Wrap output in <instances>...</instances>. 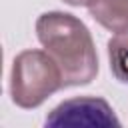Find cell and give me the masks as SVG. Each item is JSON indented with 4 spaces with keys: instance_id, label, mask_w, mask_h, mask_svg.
Wrapping results in <instances>:
<instances>
[{
    "instance_id": "obj_1",
    "label": "cell",
    "mask_w": 128,
    "mask_h": 128,
    "mask_svg": "<svg viewBox=\"0 0 128 128\" xmlns=\"http://www.w3.org/2000/svg\"><path fill=\"white\" fill-rule=\"evenodd\" d=\"M36 36L62 70L64 86H86L98 74V54L88 26L74 14L50 10L38 16Z\"/></svg>"
},
{
    "instance_id": "obj_2",
    "label": "cell",
    "mask_w": 128,
    "mask_h": 128,
    "mask_svg": "<svg viewBox=\"0 0 128 128\" xmlns=\"http://www.w3.org/2000/svg\"><path fill=\"white\" fill-rule=\"evenodd\" d=\"M64 88V76L46 50H24L12 62L10 96L20 108H38L54 92Z\"/></svg>"
},
{
    "instance_id": "obj_3",
    "label": "cell",
    "mask_w": 128,
    "mask_h": 128,
    "mask_svg": "<svg viewBox=\"0 0 128 128\" xmlns=\"http://www.w3.org/2000/svg\"><path fill=\"white\" fill-rule=\"evenodd\" d=\"M46 126H120V120L104 98L76 96L52 108Z\"/></svg>"
},
{
    "instance_id": "obj_4",
    "label": "cell",
    "mask_w": 128,
    "mask_h": 128,
    "mask_svg": "<svg viewBox=\"0 0 128 128\" xmlns=\"http://www.w3.org/2000/svg\"><path fill=\"white\" fill-rule=\"evenodd\" d=\"M90 16L114 34L128 32V0H92Z\"/></svg>"
},
{
    "instance_id": "obj_5",
    "label": "cell",
    "mask_w": 128,
    "mask_h": 128,
    "mask_svg": "<svg viewBox=\"0 0 128 128\" xmlns=\"http://www.w3.org/2000/svg\"><path fill=\"white\" fill-rule=\"evenodd\" d=\"M108 62L114 78L128 84V32L116 34L108 40Z\"/></svg>"
},
{
    "instance_id": "obj_6",
    "label": "cell",
    "mask_w": 128,
    "mask_h": 128,
    "mask_svg": "<svg viewBox=\"0 0 128 128\" xmlns=\"http://www.w3.org/2000/svg\"><path fill=\"white\" fill-rule=\"evenodd\" d=\"M62 2H66L70 6H86V8L92 4V0H62Z\"/></svg>"
}]
</instances>
